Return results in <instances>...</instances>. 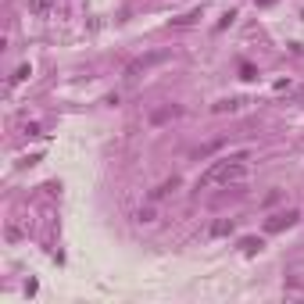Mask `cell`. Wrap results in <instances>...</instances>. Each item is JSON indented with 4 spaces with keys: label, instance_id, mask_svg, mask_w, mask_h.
Masks as SVG:
<instances>
[{
    "label": "cell",
    "instance_id": "6da1fadb",
    "mask_svg": "<svg viewBox=\"0 0 304 304\" xmlns=\"http://www.w3.org/2000/svg\"><path fill=\"white\" fill-rule=\"evenodd\" d=\"M247 179V154H233V158H222L215 161L211 169L197 179V190L204 186H215V182H222V186H236V182Z\"/></svg>",
    "mask_w": 304,
    "mask_h": 304
},
{
    "label": "cell",
    "instance_id": "7a4b0ae2",
    "mask_svg": "<svg viewBox=\"0 0 304 304\" xmlns=\"http://www.w3.org/2000/svg\"><path fill=\"white\" fill-rule=\"evenodd\" d=\"M297 218H301L297 208L283 211V215H272V218L265 222V233H283V229H290V225H297Z\"/></svg>",
    "mask_w": 304,
    "mask_h": 304
},
{
    "label": "cell",
    "instance_id": "3957f363",
    "mask_svg": "<svg viewBox=\"0 0 304 304\" xmlns=\"http://www.w3.org/2000/svg\"><path fill=\"white\" fill-rule=\"evenodd\" d=\"M158 61H165V54H147V57H140V61H132V65L126 68V75H129V79H136L140 72H147L150 65H158Z\"/></svg>",
    "mask_w": 304,
    "mask_h": 304
},
{
    "label": "cell",
    "instance_id": "277c9868",
    "mask_svg": "<svg viewBox=\"0 0 304 304\" xmlns=\"http://www.w3.org/2000/svg\"><path fill=\"white\" fill-rule=\"evenodd\" d=\"M179 115H182L179 104H165V108H158L154 115H150V126H165V122H172V118H179Z\"/></svg>",
    "mask_w": 304,
    "mask_h": 304
},
{
    "label": "cell",
    "instance_id": "5b68a950",
    "mask_svg": "<svg viewBox=\"0 0 304 304\" xmlns=\"http://www.w3.org/2000/svg\"><path fill=\"white\" fill-rule=\"evenodd\" d=\"M243 104H247V100H240V97H229V100H218V104H211V111H215V115H222V111H240Z\"/></svg>",
    "mask_w": 304,
    "mask_h": 304
},
{
    "label": "cell",
    "instance_id": "8992f818",
    "mask_svg": "<svg viewBox=\"0 0 304 304\" xmlns=\"http://www.w3.org/2000/svg\"><path fill=\"white\" fill-rule=\"evenodd\" d=\"M175 186H179V179L172 175L169 182H161V186H158V190H150V201H161V197H169V193H172Z\"/></svg>",
    "mask_w": 304,
    "mask_h": 304
},
{
    "label": "cell",
    "instance_id": "52a82bcc",
    "mask_svg": "<svg viewBox=\"0 0 304 304\" xmlns=\"http://www.w3.org/2000/svg\"><path fill=\"white\" fill-rule=\"evenodd\" d=\"M236 229V225H233V218H218L215 225H211V236H229Z\"/></svg>",
    "mask_w": 304,
    "mask_h": 304
},
{
    "label": "cell",
    "instance_id": "ba28073f",
    "mask_svg": "<svg viewBox=\"0 0 304 304\" xmlns=\"http://www.w3.org/2000/svg\"><path fill=\"white\" fill-rule=\"evenodd\" d=\"M54 0H29V14H50Z\"/></svg>",
    "mask_w": 304,
    "mask_h": 304
},
{
    "label": "cell",
    "instance_id": "9c48e42d",
    "mask_svg": "<svg viewBox=\"0 0 304 304\" xmlns=\"http://www.w3.org/2000/svg\"><path fill=\"white\" fill-rule=\"evenodd\" d=\"M240 247H243V251H247V254H258V251H261V247H265V243H261V240H258V236H243V240H240Z\"/></svg>",
    "mask_w": 304,
    "mask_h": 304
},
{
    "label": "cell",
    "instance_id": "30bf717a",
    "mask_svg": "<svg viewBox=\"0 0 304 304\" xmlns=\"http://www.w3.org/2000/svg\"><path fill=\"white\" fill-rule=\"evenodd\" d=\"M197 18H201V7H197V11H190V14H182V18H172V25H193Z\"/></svg>",
    "mask_w": 304,
    "mask_h": 304
},
{
    "label": "cell",
    "instance_id": "8fae6325",
    "mask_svg": "<svg viewBox=\"0 0 304 304\" xmlns=\"http://www.w3.org/2000/svg\"><path fill=\"white\" fill-rule=\"evenodd\" d=\"M29 75H33V68H29V65H18V72L11 75V83H25Z\"/></svg>",
    "mask_w": 304,
    "mask_h": 304
},
{
    "label": "cell",
    "instance_id": "7c38bea8",
    "mask_svg": "<svg viewBox=\"0 0 304 304\" xmlns=\"http://www.w3.org/2000/svg\"><path fill=\"white\" fill-rule=\"evenodd\" d=\"M233 18H236V11H225V14H222V22H218V33H222V29H229Z\"/></svg>",
    "mask_w": 304,
    "mask_h": 304
},
{
    "label": "cell",
    "instance_id": "4fadbf2b",
    "mask_svg": "<svg viewBox=\"0 0 304 304\" xmlns=\"http://www.w3.org/2000/svg\"><path fill=\"white\" fill-rule=\"evenodd\" d=\"M240 79H258V72L251 65H240Z\"/></svg>",
    "mask_w": 304,
    "mask_h": 304
},
{
    "label": "cell",
    "instance_id": "5bb4252c",
    "mask_svg": "<svg viewBox=\"0 0 304 304\" xmlns=\"http://www.w3.org/2000/svg\"><path fill=\"white\" fill-rule=\"evenodd\" d=\"M136 218H140V222H154V211H150V208H140V215H136Z\"/></svg>",
    "mask_w": 304,
    "mask_h": 304
},
{
    "label": "cell",
    "instance_id": "9a60e30c",
    "mask_svg": "<svg viewBox=\"0 0 304 304\" xmlns=\"http://www.w3.org/2000/svg\"><path fill=\"white\" fill-rule=\"evenodd\" d=\"M272 4H276V0H258V7H272Z\"/></svg>",
    "mask_w": 304,
    "mask_h": 304
}]
</instances>
